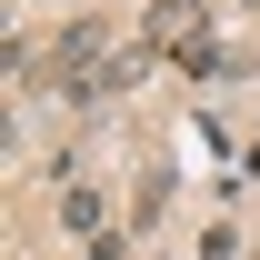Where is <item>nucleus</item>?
<instances>
[{
	"label": "nucleus",
	"mask_w": 260,
	"mask_h": 260,
	"mask_svg": "<svg viewBox=\"0 0 260 260\" xmlns=\"http://www.w3.org/2000/svg\"><path fill=\"white\" fill-rule=\"evenodd\" d=\"M140 40H150V50H190V40H210V0H150V10H140Z\"/></svg>",
	"instance_id": "nucleus-1"
},
{
	"label": "nucleus",
	"mask_w": 260,
	"mask_h": 260,
	"mask_svg": "<svg viewBox=\"0 0 260 260\" xmlns=\"http://www.w3.org/2000/svg\"><path fill=\"white\" fill-rule=\"evenodd\" d=\"M170 70H180V80H190V90H220V80H240V50H230V40H190V50H170Z\"/></svg>",
	"instance_id": "nucleus-2"
},
{
	"label": "nucleus",
	"mask_w": 260,
	"mask_h": 260,
	"mask_svg": "<svg viewBox=\"0 0 260 260\" xmlns=\"http://www.w3.org/2000/svg\"><path fill=\"white\" fill-rule=\"evenodd\" d=\"M60 230H70V240H100V230H110V200H100L90 180H70V190H60Z\"/></svg>",
	"instance_id": "nucleus-3"
},
{
	"label": "nucleus",
	"mask_w": 260,
	"mask_h": 260,
	"mask_svg": "<svg viewBox=\"0 0 260 260\" xmlns=\"http://www.w3.org/2000/svg\"><path fill=\"white\" fill-rule=\"evenodd\" d=\"M80 260H130V240H120V230H100V240H80Z\"/></svg>",
	"instance_id": "nucleus-4"
},
{
	"label": "nucleus",
	"mask_w": 260,
	"mask_h": 260,
	"mask_svg": "<svg viewBox=\"0 0 260 260\" xmlns=\"http://www.w3.org/2000/svg\"><path fill=\"white\" fill-rule=\"evenodd\" d=\"M70 10H80V0H70Z\"/></svg>",
	"instance_id": "nucleus-5"
}]
</instances>
